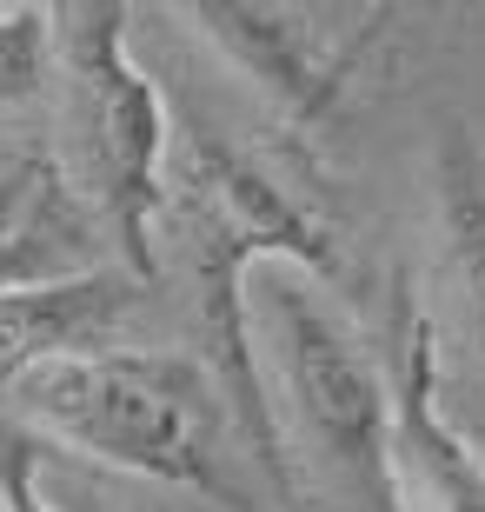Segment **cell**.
Here are the masks:
<instances>
[{"mask_svg": "<svg viewBox=\"0 0 485 512\" xmlns=\"http://www.w3.org/2000/svg\"><path fill=\"white\" fill-rule=\"evenodd\" d=\"M180 193V220H187V266H193V326L206 346V380L213 399L226 406L233 433L246 453L266 466V486L280 512L299 506V473L286 459L273 393H266L260 340H253V273L260 266H293L313 280H333V233L299 207L293 193L233 147L226 133L187 127L173 147V187Z\"/></svg>", "mask_w": 485, "mask_h": 512, "instance_id": "6da1fadb", "label": "cell"}, {"mask_svg": "<svg viewBox=\"0 0 485 512\" xmlns=\"http://www.w3.org/2000/svg\"><path fill=\"white\" fill-rule=\"evenodd\" d=\"M313 273L260 266L253 340L280 419L286 459L313 466L319 486L353 512H399L392 499V373L319 300Z\"/></svg>", "mask_w": 485, "mask_h": 512, "instance_id": "7a4b0ae2", "label": "cell"}, {"mask_svg": "<svg viewBox=\"0 0 485 512\" xmlns=\"http://www.w3.org/2000/svg\"><path fill=\"white\" fill-rule=\"evenodd\" d=\"M206 386L213 380L180 360L107 346V353H67L34 366L7 393V413L40 446H67L113 473L200 493L226 512H260L206 439Z\"/></svg>", "mask_w": 485, "mask_h": 512, "instance_id": "3957f363", "label": "cell"}, {"mask_svg": "<svg viewBox=\"0 0 485 512\" xmlns=\"http://www.w3.org/2000/svg\"><path fill=\"white\" fill-rule=\"evenodd\" d=\"M127 7L113 0H60L54 7V100L60 140L74 187L100 213L113 240V260L147 286L160 273L153 260V220L167 207V160L173 133L160 87L140 74L127 47Z\"/></svg>", "mask_w": 485, "mask_h": 512, "instance_id": "277c9868", "label": "cell"}, {"mask_svg": "<svg viewBox=\"0 0 485 512\" xmlns=\"http://www.w3.org/2000/svg\"><path fill=\"white\" fill-rule=\"evenodd\" d=\"M193 34L260 94L286 133H326L386 34V7H286V0H193Z\"/></svg>", "mask_w": 485, "mask_h": 512, "instance_id": "5b68a950", "label": "cell"}, {"mask_svg": "<svg viewBox=\"0 0 485 512\" xmlns=\"http://www.w3.org/2000/svg\"><path fill=\"white\" fill-rule=\"evenodd\" d=\"M107 266H120L113 240L74 187L67 160L40 140L0 153V293L94 280Z\"/></svg>", "mask_w": 485, "mask_h": 512, "instance_id": "8992f818", "label": "cell"}, {"mask_svg": "<svg viewBox=\"0 0 485 512\" xmlns=\"http://www.w3.org/2000/svg\"><path fill=\"white\" fill-rule=\"evenodd\" d=\"M392 499L399 512H485V459L446 419L439 333L412 300H399L392 340Z\"/></svg>", "mask_w": 485, "mask_h": 512, "instance_id": "52a82bcc", "label": "cell"}, {"mask_svg": "<svg viewBox=\"0 0 485 512\" xmlns=\"http://www.w3.org/2000/svg\"><path fill=\"white\" fill-rule=\"evenodd\" d=\"M133 300H140V280L127 266H107L94 280L40 286V293H0V399L47 360L120 346Z\"/></svg>", "mask_w": 485, "mask_h": 512, "instance_id": "ba28073f", "label": "cell"}, {"mask_svg": "<svg viewBox=\"0 0 485 512\" xmlns=\"http://www.w3.org/2000/svg\"><path fill=\"white\" fill-rule=\"evenodd\" d=\"M432 220L446 253L452 320L485 380V140L472 127H446L432 147Z\"/></svg>", "mask_w": 485, "mask_h": 512, "instance_id": "9c48e42d", "label": "cell"}, {"mask_svg": "<svg viewBox=\"0 0 485 512\" xmlns=\"http://www.w3.org/2000/svg\"><path fill=\"white\" fill-rule=\"evenodd\" d=\"M54 87V7H0V107Z\"/></svg>", "mask_w": 485, "mask_h": 512, "instance_id": "30bf717a", "label": "cell"}, {"mask_svg": "<svg viewBox=\"0 0 485 512\" xmlns=\"http://www.w3.org/2000/svg\"><path fill=\"white\" fill-rule=\"evenodd\" d=\"M0 512H60L40 493V439L0 419Z\"/></svg>", "mask_w": 485, "mask_h": 512, "instance_id": "8fae6325", "label": "cell"}]
</instances>
